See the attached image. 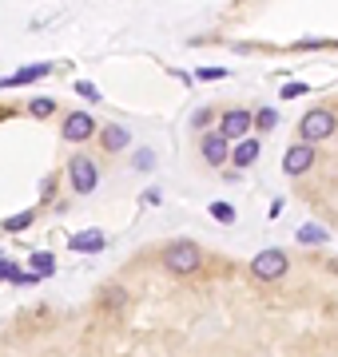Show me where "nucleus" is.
I'll list each match as a JSON object with an SVG mask.
<instances>
[{
  "label": "nucleus",
  "mask_w": 338,
  "mask_h": 357,
  "mask_svg": "<svg viewBox=\"0 0 338 357\" xmlns=\"http://www.w3.org/2000/svg\"><path fill=\"white\" fill-rule=\"evenodd\" d=\"M283 206H286V203H283V199H274V203H271V206H267V215H271V218H279V215H283Z\"/></svg>",
  "instance_id": "25"
},
{
  "label": "nucleus",
  "mask_w": 338,
  "mask_h": 357,
  "mask_svg": "<svg viewBox=\"0 0 338 357\" xmlns=\"http://www.w3.org/2000/svg\"><path fill=\"white\" fill-rule=\"evenodd\" d=\"M211 218H219V222H235V206L231 203H211Z\"/></svg>",
  "instance_id": "18"
},
{
  "label": "nucleus",
  "mask_w": 338,
  "mask_h": 357,
  "mask_svg": "<svg viewBox=\"0 0 338 357\" xmlns=\"http://www.w3.org/2000/svg\"><path fill=\"white\" fill-rule=\"evenodd\" d=\"M307 91H311V84H286L279 96H283V100H295V96H307Z\"/></svg>",
  "instance_id": "20"
},
{
  "label": "nucleus",
  "mask_w": 338,
  "mask_h": 357,
  "mask_svg": "<svg viewBox=\"0 0 338 357\" xmlns=\"http://www.w3.org/2000/svg\"><path fill=\"white\" fill-rule=\"evenodd\" d=\"M16 274H20V270L13 266V258L0 255V282H16Z\"/></svg>",
  "instance_id": "19"
},
{
  "label": "nucleus",
  "mask_w": 338,
  "mask_h": 357,
  "mask_svg": "<svg viewBox=\"0 0 338 357\" xmlns=\"http://www.w3.org/2000/svg\"><path fill=\"white\" fill-rule=\"evenodd\" d=\"M100 147H104V151H124V147H131V131L124 128V123H104V128H100Z\"/></svg>",
  "instance_id": "9"
},
{
  "label": "nucleus",
  "mask_w": 338,
  "mask_h": 357,
  "mask_svg": "<svg viewBox=\"0 0 338 357\" xmlns=\"http://www.w3.org/2000/svg\"><path fill=\"white\" fill-rule=\"evenodd\" d=\"M76 91L84 96V100H100V91H96V84H88V79H80V84H76Z\"/></svg>",
  "instance_id": "21"
},
{
  "label": "nucleus",
  "mask_w": 338,
  "mask_h": 357,
  "mask_svg": "<svg viewBox=\"0 0 338 357\" xmlns=\"http://www.w3.org/2000/svg\"><path fill=\"white\" fill-rule=\"evenodd\" d=\"M159 262H163V270L179 274V278H187V274H196V270L203 266V250H199L196 243L179 238V243H168L163 250H159Z\"/></svg>",
  "instance_id": "1"
},
{
  "label": "nucleus",
  "mask_w": 338,
  "mask_h": 357,
  "mask_svg": "<svg viewBox=\"0 0 338 357\" xmlns=\"http://www.w3.org/2000/svg\"><path fill=\"white\" fill-rule=\"evenodd\" d=\"M286 266H291V258H286V250H279V246L259 250V255L251 258V274L259 282H279L286 274Z\"/></svg>",
  "instance_id": "4"
},
{
  "label": "nucleus",
  "mask_w": 338,
  "mask_h": 357,
  "mask_svg": "<svg viewBox=\"0 0 338 357\" xmlns=\"http://www.w3.org/2000/svg\"><path fill=\"white\" fill-rule=\"evenodd\" d=\"M191 123H196V128H207V123H211V112H207V107H199V112L191 115Z\"/></svg>",
  "instance_id": "24"
},
{
  "label": "nucleus",
  "mask_w": 338,
  "mask_h": 357,
  "mask_svg": "<svg viewBox=\"0 0 338 357\" xmlns=\"http://www.w3.org/2000/svg\"><path fill=\"white\" fill-rule=\"evenodd\" d=\"M36 222V211H20V215H8L4 222H0V230H8V234H20V230H28Z\"/></svg>",
  "instance_id": "12"
},
{
  "label": "nucleus",
  "mask_w": 338,
  "mask_h": 357,
  "mask_svg": "<svg viewBox=\"0 0 338 357\" xmlns=\"http://www.w3.org/2000/svg\"><path fill=\"white\" fill-rule=\"evenodd\" d=\"M338 131V115L330 107H311V112L299 119V143H318V139H330Z\"/></svg>",
  "instance_id": "2"
},
{
  "label": "nucleus",
  "mask_w": 338,
  "mask_h": 357,
  "mask_svg": "<svg viewBox=\"0 0 338 357\" xmlns=\"http://www.w3.org/2000/svg\"><path fill=\"white\" fill-rule=\"evenodd\" d=\"M152 163H156V155L152 151H135V167H140V171H147Z\"/></svg>",
  "instance_id": "23"
},
{
  "label": "nucleus",
  "mask_w": 338,
  "mask_h": 357,
  "mask_svg": "<svg viewBox=\"0 0 338 357\" xmlns=\"http://www.w3.org/2000/svg\"><path fill=\"white\" fill-rule=\"evenodd\" d=\"M32 270H36L40 278L56 274V255H48V250H36V255H32Z\"/></svg>",
  "instance_id": "14"
},
{
  "label": "nucleus",
  "mask_w": 338,
  "mask_h": 357,
  "mask_svg": "<svg viewBox=\"0 0 338 357\" xmlns=\"http://www.w3.org/2000/svg\"><path fill=\"white\" fill-rule=\"evenodd\" d=\"M52 72V64H28L20 72H13L8 79H0V88H20V84H32V79H44Z\"/></svg>",
  "instance_id": "10"
},
{
  "label": "nucleus",
  "mask_w": 338,
  "mask_h": 357,
  "mask_svg": "<svg viewBox=\"0 0 338 357\" xmlns=\"http://www.w3.org/2000/svg\"><path fill=\"white\" fill-rule=\"evenodd\" d=\"M227 68H199V79H223Z\"/></svg>",
  "instance_id": "22"
},
{
  "label": "nucleus",
  "mask_w": 338,
  "mask_h": 357,
  "mask_svg": "<svg viewBox=\"0 0 338 357\" xmlns=\"http://www.w3.org/2000/svg\"><path fill=\"white\" fill-rule=\"evenodd\" d=\"M68 246L72 250H104V234H76Z\"/></svg>",
  "instance_id": "16"
},
{
  "label": "nucleus",
  "mask_w": 338,
  "mask_h": 357,
  "mask_svg": "<svg viewBox=\"0 0 338 357\" xmlns=\"http://www.w3.org/2000/svg\"><path fill=\"white\" fill-rule=\"evenodd\" d=\"M259 151H263L259 139L251 135V139H243V143H235V147H231V163L235 167H251L255 159H259Z\"/></svg>",
  "instance_id": "11"
},
{
  "label": "nucleus",
  "mask_w": 338,
  "mask_h": 357,
  "mask_svg": "<svg viewBox=\"0 0 338 357\" xmlns=\"http://www.w3.org/2000/svg\"><path fill=\"white\" fill-rule=\"evenodd\" d=\"M314 167V147L311 143H291L286 147V155H283V171L291 178H299V175H307Z\"/></svg>",
  "instance_id": "7"
},
{
  "label": "nucleus",
  "mask_w": 338,
  "mask_h": 357,
  "mask_svg": "<svg viewBox=\"0 0 338 357\" xmlns=\"http://www.w3.org/2000/svg\"><path fill=\"white\" fill-rule=\"evenodd\" d=\"M199 155H203L211 167L215 163H231V143L223 139L219 131H207V135L199 139Z\"/></svg>",
  "instance_id": "8"
},
{
  "label": "nucleus",
  "mask_w": 338,
  "mask_h": 357,
  "mask_svg": "<svg viewBox=\"0 0 338 357\" xmlns=\"http://www.w3.org/2000/svg\"><path fill=\"white\" fill-rule=\"evenodd\" d=\"M247 131H255V112H247V107H227V112L219 115V135L227 143L251 139Z\"/></svg>",
  "instance_id": "3"
},
{
  "label": "nucleus",
  "mask_w": 338,
  "mask_h": 357,
  "mask_svg": "<svg viewBox=\"0 0 338 357\" xmlns=\"http://www.w3.org/2000/svg\"><path fill=\"white\" fill-rule=\"evenodd\" d=\"M52 112H56V100H52V96H36V100L28 103V115H32V119H48Z\"/></svg>",
  "instance_id": "13"
},
{
  "label": "nucleus",
  "mask_w": 338,
  "mask_h": 357,
  "mask_svg": "<svg viewBox=\"0 0 338 357\" xmlns=\"http://www.w3.org/2000/svg\"><path fill=\"white\" fill-rule=\"evenodd\" d=\"M52 187H56V178L48 175V178H44V187H40V191H44V195H40V199H52Z\"/></svg>",
  "instance_id": "26"
},
{
  "label": "nucleus",
  "mask_w": 338,
  "mask_h": 357,
  "mask_svg": "<svg viewBox=\"0 0 338 357\" xmlns=\"http://www.w3.org/2000/svg\"><path fill=\"white\" fill-rule=\"evenodd\" d=\"M274 123H279V112L274 107H259L255 112V131H274Z\"/></svg>",
  "instance_id": "17"
},
{
  "label": "nucleus",
  "mask_w": 338,
  "mask_h": 357,
  "mask_svg": "<svg viewBox=\"0 0 338 357\" xmlns=\"http://www.w3.org/2000/svg\"><path fill=\"white\" fill-rule=\"evenodd\" d=\"M68 178H72V191L76 195H91L96 183H100V167L91 155H72L68 159Z\"/></svg>",
  "instance_id": "5"
},
{
  "label": "nucleus",
  "mask_w": 338,
  "mask_h": 357,
  "mask_svg": "<svg viewBox=\"0 0 338 357\" xmlns=\"http://www.w3.org/2000/svg\"><path fill=\"white\" fill-rule=\"evenodd\" d=\"M326 238H330V234H326L323 227H311V222H307V227H299V243L302 246H323Z\"/></svg>",
  "instance_id": "15"
},
{
  "label": "nucleus",
  "mask_w": 338,
  "mask_h": 357,
  "mask_svg": "<svg viewBox=\"0 0 338 357\" xmlns=\"http://www.w3.org/2000/svg\"><path fill=\"white\" fill-rule=\"evenodd\" d=\"M60 135H64L68 143H84V139H91V135H100V123H96L88 112H68L64 123H60Z\"/></svg>",
  "instance_id": "6"
}]
</instances>
